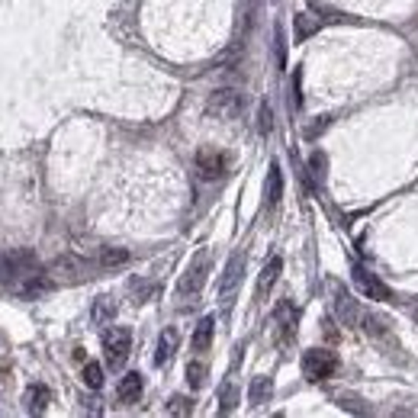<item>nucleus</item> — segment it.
<instances>
[{"label": "nucleus", "instance_id": "nucleus-22", "mask_svg": "<svg viewBox=\"0 0 418 418\" xmlns=\"http://www.w3.org/2000/svg\"><path fill=\"white\" fill-rule=\"evenodd\" d=\"M81 380L91 386V390H100V386H103V367H100L97 361H87L81 370Z\"/></svg>", "mask_w": 418, "mask_h": 418}, {"label": "nucleus", "instance_id": "nucleus-12", "mask_svg": "<svg viewBox=\"0 0 418 418\" xmlns=\"http://www.w3.org/2000/svg\"><path fill=\"white\" fill-rule=\"evenodd\" d=\"M280 273H283V258L280 254H273L271 261L264 264V271H261V277H258V300H267V293L273 290V283L280 280Z\"/></svg>", "mask_w": 418, "mask_h": 418}, {"label": "nucleus", "instance_id": "nucleus-18", "mask_svg": "<svg viewBox=\"0 0 418 418\" xmlns=\"http://www.w3.org/2000/svg\"><path fill=\"white\" fill-rule=\"evenodd\" d=\"M264 196H267V206H277L280 196H283V171H280V164H271V171H267V187H264Z\"/></svg>", "mask_w": 418, "mask_h": 418}, {"label": "nucleus", "instance_id": "nucleus-17", "mask_svg": "<svg viewBox=\"0 0 418 418\" xmlns=\"http://www.w3.org/2000/svg\"><path fill=\"white\" fill-rule=\"evenodd\" d=\"M273 396V380L271 376H254L248 386V402L251 405H264Z\"/></svg>", "mask_w": 418, "mask_h": 418}, {"label": "nucleus", "instance_id": "nucleus-19", "mask_svg": "<svg viewBox=\"0 0 418 418\" xmlns=\"http://www.w3.org/2000/svg\"><path fill=\"white\" fill-rule=\"evenodd\" d=\"M49 402H52V390H49V386H42V383L29 386V392H26V409L33 412V415L45 412V409H49Z\"/></svg>", "mask_w": 418, "mask_h": 418}, {"label": "nucleus", "instance_id": "nucleus-6", "mask_svg": "<svg viewBox=\"0 0 418 418\" xmlns=\"http://www.w3.org/2000/svg\"><path fill=\"white\" fill-rule=\"evenodd\" d=\"M242 273H244V251H235L229 258V264H225L222 271V280H219V300L229 306L232 296L238 293V283H242Z\"/></svg>", "mask_w": 418, "mask_h": 418}, {"label": "nucleus", "instance_id": "nucleus-3", "mask_svg": "<svg viewBox=\"0 0 418 418\" xmlns=\"http://www.w3.org/2000/svg\"><path fill=\"white\" fill-rule=\"evenodd\" d=\"M103 351H106V363H110L113 370L125 367V361H129V351H132V332L123 325L110 328V332L103 334Z\"/></svg>", "mask_w": 418, "mask_h": 418}, {"label": "nucleus", "instance_id": "nucleus-5", "mask_svg": "<svg viewBox=\"0 0 418 418\" xmlns=\"http://www.w3.org/2000/svg\"><path fill=\"white\" fill-rule=\"evenodd\" d=\"M351 277H354V283H357V290L367 296V300H376V303H386V300H392V290L383 283V280L376 277V273H370L367 267H361V264H354V271H351Z\"/></svg>", "mask_w": 418, "mask_h": 418}, {"label": "nucleus", "instance_id": "nucleus-29", "mask_svg": "<svg viewBox=\"0 0 418 418\" xmlns=\"http://www.w3.org/2000/svg\"><path fill=\"white\" fill-rule=\"evenodd\" d=\"M300 87H303V71H296V74H293V106H296V110L303 106V94H300Z\"/></svg>", "mask_w": 418, "mask_h": 418}, {"label": "nucleus", "instance_id": "nucleus-14", "mask_svg": "<svg viewBox=\"0 0 418 418\" xmlns=\"http://www.w3.org/2000/svg\"><path fill=\"white\" fill-rule=\"evenodd\" d=\"M142 373H125L123 380H119V386H116V399L119 402H125V405H132V402H139V396H142Z\"/></svg>", "mask_w": 418, "mask_h": 418}, {"label": "nucleus", "instance_id": "nucleus-1", "mask_svg": "<svg viewBox=\"0 0 418 418\" xmlns=\"http://www.w3.org/2000/svg\"><path fill=\"white\" fill-rule=\"evenodd\" d=\"M244 106V94L235 87H219V91L209 94L206 100V113L216 119H235Z\"/></svg>", "mask_w": 418, "mask_h": 418}, {"label": "nucleus", "instance_id": "nucleus-16", "mask_svg": "<svg viewBox=\"0 0 418 418\" xmlns=\"http://www.w3.org/2000/svg\"><path fill=\"white\" fill-rule=\"evenodd\" d=\"M213 332H216V319H213V315H206V319L196 322L193 338H190L193 351H209V344H213Z\"/></svg>", "mask_w": 418, "mask_h": 418}, {"label": "nucleus", "instance_id": "nucleus-7", "mask_svg": "<svg viewBox=\"0 0 418 418\" xmlns=\"http://www.w3.org/2000/svg\"><path fill=\"white\" fill-rule=\"evenodd\" d=\"M225 171H229V158L222 152H216V148H200L196 152V174L203 181H219Z\"/></svg>", "mask_w": 418, "mask_h": 418}, {"label": "nucleus", "instance_id": "nucleus-27", "mask_svg": "<svg viewBox=\"0 0 418 418\" xmlns=\"http://www.w3.org/2000/svg\"><path fill=\"white\" fill-rule=\"evenodd\" d=\"M0 283H13V258L0 254Z\"/></svg>", "mask_w": 418, "mask_h": 418}, {"label": "nucleus", "instance_id": "nucleus-26", "mask_svg": "<svg viewBox=\"0 0 418 418\" xmlns=\"http://www.w3.org/2000/svg\"><path fill=\"white\" fill-rule=\"evenodd\" d=\"M219 399H222V412H232V409H235L238 390H235L232 383H225V390H219Z\"/></svg>", "mask_w": 418, "mask_h": 418}, {"label": "nucleus", "instance_id": "nucleus-31", "mask_svg": "<svg viewBox=\"0 0 418 418\" xmlns=\"http://www.w3.org/2000/svg\"><path fill=\"white\" fill-rule=\"evenodd\" d=\"M273 42H277V64L283 68V62H286V49H283V29L277 26V33H273Z\"/></svg>", "mask_w": 418, "mask_h": 418}, {"label": "nucleus", "instance_id": "nucleus-32", "mask_svg": "<svg viewBox=\"0 0 418 418\" xmlns=\"http://www.w3.org/2000/svg\"><path fill=\"white\" fill-rule=\"evenodd\" d=\"M357 402H361V399H354V396H341V405H344V409H354V412H367V409H363V405H357Z\"/></svg>", "mask_w": 418, "mask_h": 418}, {"label": "nucleus", "instance_id": "nucleus-25", "mask_svg": "<svg viewBox=\"0 0 418 418\" xmlns=\"http://www.w3.org/2000/svg\"><path fill=\"white\" fill-rule=\"evenodd\" d=\"M135 300L132 303H148L152 296H158V283H132Z\"/></svg>", "mask_w": 418, "mask_h": 418}, {"label": "nucleus", "instance_id": "nucleus-21", "mask_svg": "<svg viewBox=\"0 0 418 418\" xmlns=\"http://www.w3.org/2000/svg\"><path fill=\"white\" fill-rule=\"evenodd\" d=\"M319 16H312V13H300L296 16V23H293V29H296V42H303V39H309V35H315L319 33Z\"/></svg>", "mask_w": 418, "mask_h": 418}, {"label": "nucleus", "instance_id": "nucleus-24", "mask_svg": "<svg viewBox=\"0 0 418 418\" xmlns=\"http://www.w3.org/2000/svg\"><path fill=\"white\" fill-rule=\"evenodd\" d=\"M167 412H171V415H190V412H193V402H190L187 396H174L167 402Z\"/></svg>", "mask_w": 418, "mask_h": 418}, {"label": "nucleus", "instance_id": "nucleus-9", "mask_svg": "<svg viewBox=\"0 0 418 418\" xmlns=\"http://www.w3.org/2000/svg\"><path fill=\"white\" fill-rule=\"evenodd\" d=\"M16 290L26 296V300H33V296H42V293H49V290H55V277H52L49 271H29L26 277H20L16 280Z\"/></svg>", "mask_w": 418, "mask_h": 418}, {"label": "nucleus", "instance_id": "nucleus-20", "mask_svg": "<svg viewBox=\"0 0 418 418\" xmlns=\"http://www.w3.org/2000/svg\"><path fill=\"white\" fill-rule=\"evenodd\" d=\"M97 264L103 267V271L123 267V264H129V251H125V248H103V251H100V258H97Z\"/></svg>", "mask_w": 418, "mask_h": 418}, {"label": "nucleus", "instance_id": "nucleus-10", "mask_svg": "<svg viewBox=\"0 0 418 418\" xmlns=\"http://www.w3.org/2000/svg\"><path fill=\"white\" fill-rule=\"evenodd\" d=\"M334 309H338V319L344 325H357L363 319V309L357 306V300H351V293H344L341 286H334Z\"/></svg>", "mask_w": 418, "mask_h": 418}, {"label": "nucleus", "instance_id": "nucleus-13", "mask_svg": "<svg viewBox=\"0 0 418 418\" xmlns=\"http://www.w3.org/2000/svg\"><path fill=\"white\" fill-rule=\"evenodd\" d=\"M177 344H181V334H177V328H164L158 338V351H154V363L158 367H164V363H171V357L177 354Z\"/></svg>", "mask_w": 418, "mask_h": 418}, {"label": "nucleus", "instance_id": "nucleus-15", "mask_svg": "<svg viewBox=\"0 0 418 418\" xmlns=\"http://www.w3.org/2000/svg\"><path fill=\"white\" fill-rule=\"evenodd\" d=\"M116 312H119V306H116V300H113V296H97V300H94V306H91V322H94V325H113Z\"/></svg>", "mask_w": 418, "mask_h": 418}, {"label": "nucleus", "instance_id": "nucleus-28", "mask_svg": "<svg viewBox=\"0 0 418 418\" xmlns=\"http://www.w3.org/2000/svg\"><path fill=\"white\" fill-rule=\"evenodd\" d=\"M273 129V116H271V106L261 103V135H271Z\"/></svg>", "mask_w": 418, "mask_h": 418}, {"label": "nucleus", "instance_id": "nucleus-30", "mask_svg": "<svg viewBox=\"0 0 418 418\" xmlns=\"http://www.w3.org/2000/svg\"><path fill=\"white\" fill-rule=\"evenodd\" d=\"M309 164H312V174H315V177H325V167H328V161H325V154H322V152H315Z\"/></svg>", "mask_w": 418, "mask_h": 418}, {"label": "nucleus", "instance_id": "nucleus-2", "mask_svg": "<svg viewBox=\"0 0 418 418\" xmlns=\"http://www.w3.org/2000/svg\"><path fill=\"white\" fill-rule=\"evenodd\" d=\"M334 370H338V354H334V351L312 348L303 354V373H306V380H312V383L334 376Z\"/></svg>", "mask_w": 418, "mask_h": 418}, {"label": "nucleus", "instance_id": "nucleus-11", "mask_svg": "<svg viewBox=\"0 0 418 418\" xmlns=\"http://www.w3.org/2000/svg\"><path fill=\"white\" fill-rule=\"evenodd\" d=\"M273 322H277V341L286 344L293 338V332H296V309H293V303H280L277 312H273Z\"/></svg>", "mask_w": 418, "mask_h": 418}, {"label": "nucleus", "instance_id": "nucleus-33", "mask_svg": "<svg viewBox=\"0 0 418 418\" xmlns=\"http://www.w3.org/2000/svg\"><path fill=\"white\" fill-rule=\"evenodd\" d=\"M415 322H418V306H415Z\"/></svg>", "mask_w": 418, "mask_h": 418}, {"label": "nucleus", "instance_id": "nucleus-4", "mask_svg": "<svg viewBox=\"0 0 418 418\" xmlns=\"http://www.w3.org/2000/svg\"><path fill=\"white\" fill-rule=\"evenodd\" d=\"M206 273H209V251H200V254L190 261L187 271H183L181 283H177V293H181V296H200L203 283H206Z\"/></svg>", "mask_w": 418, "mask_h": 418}, {"label": "nucleus", "instance_id": "nucleus-8", "mask_svg": "<svg viewBox=\"0 0 418 418\" xmlns=\"http://www.w3.org/2000/svg\"><path fill=\"white\" fill-rule=\"evenodd\" d=\"M49 273L55 277V283H81L87 277V264L81 258H74V254H62V258L52 261Z\"/></svg>", "mask_w": 418, "mask_h": 418}, {"label": "nucleus", "instance_id": "nucleus-23", "mask_svg": "<svg viewBox=\"0 0 418 418\" xmlns=\"http://www.w3.org/2000/svg\"><path fill=\"white\" fill-rule=\"evenodd\" d=\"M187 383L190 386H203L206 383V363H187Z\"/></svg>", "mask_w": 418, "mask_h": 418}]
</instances>
